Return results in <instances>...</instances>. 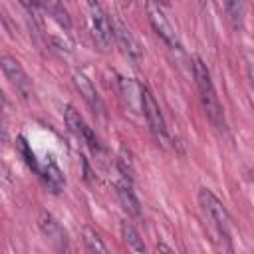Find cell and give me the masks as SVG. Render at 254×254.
Returning a JSON list of instances; mask_svg holds the SVG:
<instances>
[{
	"mask_svg": "<svg viewBox=\"0 0 254 254\" xmlns=\"http://www.w3.org/2000/svg\"><path fill=\"white\" fill-rule=\"evenodd\" d=\"M192 75H194V83H196V89H198V93H200V103H202V107H204L206 117L210 119V123H212L218 131H224V129H226L224 111H222V105H220V101H218L216 89H214V85H212L210 71H208L206 64H204L200 58H194Z\"/></svg>",
	"mask_w": 254,
	"mask_h": 254,
	"instance_id": "6da1fadb",
	"label": "cell"
},
{
	"mask_svg": "<svg viewBox=\"0 0 254 254\" xmlns=\"http://www.w3.org/2000/svg\"><path fill=\"white\" fill-rule=\"evenodd\" d=\"M198 202L202 206V210L206 212V216L210 218V222L216 226V234L218 238H222V254H232V244H230V216L226 206L222 204V200L208 189H200L198 190Z\"/></svg>",
	"mask_w": 254,
	"mask_h": 254,
	"instance_id": "7a4b0ae2",
	"label": "cell"
},
{
	"mask_svg": "<svg viewBox=\"0 0 254 254\" xmlns=\"http://www.w3.org/2000/svg\"><path fill=\"white\" fill-rule=\"evenodd\" d=\"M87 26H89L95 46L101 52H107L113 44V30H111V20L101 4L97 2L87 4Z\"/></svg>",
	"mask_w": 254,
	"mask_h": 254,
	"instance_id": "3957f363",
	"label": "cell"
},
{
	"mask_svg": "<svg viewBox=\"0 0 254 254\" xmlns=\"http://www.w3.org/2000/svg\"><path fill=\"white\" fill-rule=\"evenodd\" d=\"M145 10H147V18H149V24L151 28L155 30V34L173 50H179L181 48V42H179V34L177 30L173 28V24L169 22L167 14L163 12V8L157 4V2H147L145 4Z\"/></svg>",
	"mask_w": 254,
	"mask_h": 254,
	"instance_id": "277c9868",
	"label": "cell"
},
{
	"mask_svg": "<svg viewBox=\"0 0 254 254\" xmlns=\"http://www.w3.org/2000/svg\"><path fill=\"white\" fill-rule=\"evenodd\" d=\"M139 95H141V111H143V115L147 119V125L151 129V133L165 145L169 141V133H167V125H165L163 113L159 109V103L155 101L153 93L145 85H141V93Z\"/></svg>",
	"mask_w": 254,
	"mask_h": 254,
	"instance_id": "5b68a950",
	"label": "cell"
},
{
	"mask_svg": "<svg viewBox=\"0 0 254 254\" xmlns=\"http://www.w3.org/2000/svg\"><path fill=\"white\" fill-rule=\"evenodd\" d=\"M111 30H113V38L119 44V48L123 50V54L133 62H141L143 48H141L139 40L133 36V32L129 30V26L119 16H111Z\"/></svg>",
	"mask_w": 254,
	"mask_h": 254,
	"instance_id": "8992f818",
	"label": "cell"
},
{
	"mask_svg": "<svg viewBox=\"0 0 254 254\" xmlns=\"http://www.w3.org/2000/svg\"><path fill=\"white\" fill-rule=\"evenodd\" d=\"M0 67L4 71V75L8 77V81L16 87V91L22 97H30L32 95V79L28 77V73L24 71L22 64L12 58V56H0Z\"/></svg>",
	"mask_w": 254,
	"mask_h": 254,
	"instance_id": "52a82bcc",
	"label": "cell"
},
{
	"mask_svg": "<svg viewBox=\"0 0 254 254\" xmlns=\"http://www.w3.org/2000/svg\"><path fill=\"white\" fill-rule=\"evenodd\" d=\"M64 117H65V125H67V129H69V131H71L79 141H83V143L91 149V153H93V155H95V153H99V141H97L95 133L91 131V127L83 121V117L79 115V111H75L71 105H67V107H65Z\"/></svg>",
	"mask_w": 254,
	"mask_h": 254,
	"instance_id": "ba28073f",
	"label": "cell"
},
{
	"mask_svg": "<svg viewBox=\"0 0 254 254\" xmlns=\"http://www.w3.org/2000/svg\"><path fill=\"white\" fill-rule=\"evenodd\" d=\"M38 226L42 230V234L46 236V240L60 252H65L67 250V234L64 230V226L56 220L54 214H50L48 210L40 212V218H38Z\"/></svg>",
	"mask_w": 254,
	"mask_h": 254,
	"instance_id": "9c48e42d",
	"label": "cell"
},
{
	"mask_svg": "<svg viewBox=\"0 0 254 254\" xmlns=\"http://www.w3.org/2000/svg\"><path fill=\"white\" fill-rule=\"evenodd\" d=\"M115 190H117V196H119L123 208H125L131 216H141V204H139V198H137L135 192H133L131 181H127V179L117 181V183H115Z\"/></svg>",
	"mask_w": 254,
	"mask_h": 254,
	"instance_id": "30bf717a",
	"label": "cell"
},
{
	"mask_svg": "<svg viewBox=\"0 0 254 254\" xmlns=\"http://www.w3.org/2000/svg\"><path fill=\"white\" fill-rule=\"evenodd\" d=\"M71 79H73V85L79 91V95L87 101V105L93 107V109H101V101H99V95H97L91 79L83 71H73V77Z\"/></svg>",
	"mask_w": 254,
	"mask_h": 254,
	"instance_id": "8fae6325",
	"label": "cell"
},
{
	"mask_svg": "<svg viewBox=\"0 0 254 254\" xmlns=\"http://www.w3.org/2000/svg\"><path fill=\"white\" fill-rule=\"evenodd\" d=\"M40 177L44 179L46 187H48L52 192H60V190L64 189V185H65V179H64V175H62L60 167H58L56 161H52V159L40 169Z\"/></svg>",
	"mask_w": 254,
	"mask_h": 254,
	"instance_id": "7c38bea8",
	"label": "cell"
},
{
	"mask_svg": "<svg viewBox=\"0 0 254 254\" xmlns=\"http://www.w3.org/2000/svg\"><path fill=\"white\" fill-rule=\"evenodd\" d=\"M81 238H83V244H85L87 254H109L105 242L101 240L99 232H97L93 226L85 224V226L81 228Z\"/></svg>",
	"mask_w": 254,
	"mask_h": 254,
	"instance_id": "4fadbf2b",
	"label": "cell"
},
{
	"mask_svg": "<svg viewBox=\"0 0 254 254\" xmlns=\"http://www.w3.org/2000/svg\"><path fill=\"white\" fill-rule=\"evenodd\" d=\"M119 228H121V236H123V240L127 242V246H129L131 250H135L137 254H145V242H143L141 234L137 232V228H135L129 220H121Z\"/></svg>",
	"mask_w": 254,
	"mask_h": 254,
	"instance_id": "5bb4252c",
	"label": "cell"
},
{
	"mask_svg": "<svg viewBox=\"0 0 254 254\" xmlns=\"http://www.w3.org/2000/svg\"><path fill=\"white\" fill-rule=\"evenodd\" d=\"M38 6L42 10H46L62 28H65V30L71 28V20H69V14H67V10H65L64 4H60V2H40Z\"/></svg>",
	"mask_w": 254,
	"mask_h": 254,
	"instance_id": "9a60e30c",
	"label": "cell"
},
{
	"mask_svg": "<svg viewBox=\"0 0 254 254\" xmlns=\"http://www.w3.org/2000/svg\"><path fill=\"white\" fill-rule=\"evenodd\" d=\"M18 149H20V153H22L24 161L28 163V167H30V169H34L36 173H40V165H38V161H36V155H34V151L30 149V145L26 143V139H24V137H18Z\"/></svg>",
	"mask_w": 254,
	"mask_h": 254,
	"instance_id": "2e32d148",
	"label": "cell"
},
{
	"mask_svg": "<svg viewBox=\"0 0 254 254\" xmlns=\"http://www.w3.org/2000/svg\"><path fill=\"white\" fill-rule=\"evenodd\" d=\"M222 10L228 14V18L234 22V26L240 24V20H242V10H244V4H242V2H224V4H222Z\"/></svg>",
	"mask_w": 254,
	"mask_h": 254,
	"instance_id": "e0dca14e",
	"label": "cell"
},
{
	"mask_svg": "<svg viewBox=\"0 0 254 254\" xmlns=\"http://www.w3.org/2000/svg\"><path fill=\"white\" fill-rule=\"evenodd\" d=\"M117 165H119L121 177H123V179H127V181H133V163H131V159H129V153H127L125 149L119 153Z\"/></svg>",
	"mask_w": 254,
	"mask_h": 254,
	"instance_id": "ac0fdd59",
	"label": "cell"
},
{
	"mask_svg": "<svg viewBox=\"0 0 254 254\" xmlns=\"http://www.w3.org/2000/svg\"><path fill=\"white\" fill-rule=\"evenodd\" d=\"M157 250H159V254H177L171 246H167L165 242H159V246H157Z\"/></svg>",
	"mask_w": 254,
	"mask_h": 254,
	"instance_id": "d6986e66",
	"label": "cell"
},
{
	"mask_svg": "<svg viewBox=\"0 0 254 254\" xmlns=\"http://www.w3.org/2000/svg\"><path fill=\"white\" fill-rule=\"evenodd\" d=\"M0 143H8V131H6L2 119H0Z\"/></svg>",
	"mask_w": 254,
	"mask_h": 254,
	"instance_id": "ffe728a7",
	"label": "cell"
},
{
	"mask_svg": "<svg viewBox=\"0 0 254 254\" xmlns=\"http://www.w3.org/2000/svg\"><path fill=\"white\" fill-rule=\"evenodd\" d=\"M4 105V95H2V91H0V107Z\"/></svg>",
	"mask_w": 254,
	"mask_h": 254,
	"instance_id": "44dd1931",
	"label": "cell"
}]
</instances>
